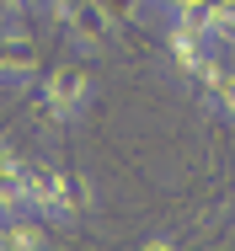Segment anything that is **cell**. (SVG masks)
Wrapping results in <instances>:
<instances>
[{
    "label": "cell",
    "mask_w": 235,
    "mask_h": 251,
    "mask_svg": "<svg viewBox=\"0 0 235 251\" xmlns=\"http://www.w3.org/2000/svg\"><path fill=\"white\" fill-rule=\"evenodd\" d=\"M171 246H177L171 235H144V251H171Z\"/></svg>",
    "instance_id": "cell-11"
},
{
    "label": "cell",
    "mask_w": 235,
    "mask_h": 251,
    "mask_svg": "<svg viewBox=\"0 0 235 251\" xmlns=\"http://www.w3.org/2000/svg\"><path fill=\"white\" fill-rule=\"evenodd\" d=\"M166 53H171V64H177V75H187V80H198L214 59L225 49H214L203 32H187V27H177V22H166Z\"/></svg>",
    "instance_id": "cell-4"
},
{
    "label": "cell",
    "mask_w": 235,
    "mask_h": 251,
    "mask_svg": "<svg viewBox=\"0 0 235 251\" xmlns=\"http://www.w3.org/2000/svg\"><path fill=\"white\" fill-rule=\"evenodd\" d=\"M48 219L43 214H11L5 225H0V251H43L48 246V230H43Z\"/></svg>",
    "instance_id": "cell-6"
},
{
    "label": "cell",
    "mask_w": 235,
    "mask_h": 251,
    "mask_svg": "<svg viewBox=\"0 0 235 251\" xmlns=\"http://www.w3.org/2000/svg\"><path fill=\"white\" fill-rule=\"evenodd\" d=\"M0 32H5V27H0Z\"/></svg>",
    "instance_id": "cell-15"
},
{
    "label": "cell",
    "mask_w": 235,
    "mask_h": 251,
    "mask_svg": "<svg viewBox=\"0 0 235 251\" xmlns=\"http://www.w3.org/2000/svg\"><path fill=\"white\" fill-rule=\"evenodd\" d=\"M48 11H53V22L70 32L75 53H107L112 38H118V22H112L96 0H53Z\"/></svg>",
    "instance_id": "cell-2"
},
{
    "label": "cell",
    "mask_w": 235,
    "mask_h": 251,
    "mask_svg": "<svg viewBox=\"0 0 235 251\" xmlns=\"http://www.w3.org/2000/svg\"><path fill=\"white\" fill-rule=\"evenodd\" d=\"M198 97H203V107H209V112H219L225 123H235V64H230V59H225V64H219V70L198 86Z\"/></svg>",
    "instance_id": "cell-7"
},
{
    "label": "cell",
    "mask_w": 235,
    "mask_h": 251,
    "mask_svg": "<svg viewBox=\"0 0 235 251\" xmlns=\"http://www.w3.org/2000/svg\"><path fill=\"white\" fill-rule=\"evenodd\" d=\"M43 70V53L27 32H0V86H32Z\"/></svg>",
    "instance_id": "cell-3"
},
{
    "label": "cell",
    "mask_w": 235,
    "mask_h": 251,
    "mask_svg": "<svg viewBox=\"0 0 235 251\" xmlns=\"http://www.w3.org/2000/svg\"><path fill=\"white\" fill-rule=\"evenodd\" d=\"M96 203V187L91 176H80V171H64L59 166V193H53V214H48V225H75V219H86Z\"/></svg>",
    "instance_id": "cell-5"
},
{
    "label": "cell",
    "mask_w": 235,
    "mask_h": 251,
    "mask_svg": "<svg viewBox=\"0 0 235 251\" xmlns=\"http://www.w3.org/2000/svg\"><path fill=\"white\" fill-rule=\"evenodd\" d=\"M32 5H53V0H32Z\"/></svg>",
    "instance_id": "cell-14"
},
{
    "label": "cell",
    "mask_w": 235,
    "mask_h": 251,
    "mask_svg": "<svg viewBox=\"0 0 235 251\" xmlns=\"http://www.w3.org/2000/svg\"><path fill=\"white\" fill-rule=\"evenodd\" d=\"M225 53H235V16H230V27H225V43H219Z\"/></svg>",
    "instance_id": "cell-13"
},
{
    "label": "cell",
    "mask_w": 235,
    "mask_h": 251,
    "mask_svg": "<svg viewBox=\"0 0 235 251\" xmlns=\"http://www.w3.org/2000/svg\"><path fill=\"white\" fill-rule=\"evenodd\" d=\"M11 166H22V155H16V145H11V139H0V176H5Z\"/></svg>",
    "instance_id": "cell-10"
},
{
    "label": "cell",
    "mask_w": 235,
    "mask_h": 251,
    "mask_svg": "<svg viewBox=\"0 0 235 251\" xmlns=\"http://www.w3.org/2000/svg\"><path fill=\"white\" fill-rule=\"evenodd\" d=\"M91 97H96V75H91V64H86V53L59 59L43 75V107H48L53 123H80L86 107H91Z\"/></svg>",
    "instance_id": "cell-1"
},
{
    "label": "cell",
    "mask_w": 235,
    "mask_h": 251,
    "mask_svg": "<svg viewBox=\"0 0 235 251\" xmlns=\"http://www.w3.org/2000/svg\"><path fill=\"white\" fill-rule=\"evenodd\" d=\"M22 166H27V160H22ZM22 166H11V171L0 176V225L27 208V203H22Z\"/></svg>",
    "instance_id": "cell-8"
},
{
    "label": "cell",
    "mask_w": 235,
    "mask_h": 251,
    "mask_svg": "<svg viewBox=\"0 0 235 251\" xmlns=\"http://www.w3.org/2000/svg\"><path fill=\"white\" fill-rule=\"evenodd\" d=\"M182 5H187V0H150V11H166V16H171V11H182Z\"/></svg>",
    "instance_id": "cell-12"
},
{
    "label": "cell",
    "mask_w": 235,
    "mask_h": 251,
    "mask_svg": "<svg viewBox=\"0 0 235 251\" xmlns=\"http://www.w3.org/2000/svg\"><path fill=\"white\" fill-rule=\"evenodd\" d=\"M96 5H102L118 27H123V22H139L144 11H150V0H96Z\"/></svg>",
    "instance_id": "cell-9"
}]
</instances>
